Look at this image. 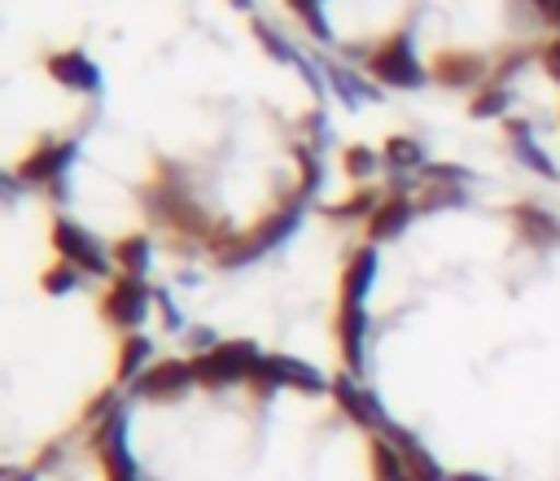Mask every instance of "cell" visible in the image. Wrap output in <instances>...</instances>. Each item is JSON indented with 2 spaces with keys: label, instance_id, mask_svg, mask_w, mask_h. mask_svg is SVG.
Segmentation results:
<instances>
[{
  "label": "cell",
  "instance_id": "8fae6325",
  "mask_svg": "<svg viewBox=\"0 0 560 481\" xmlns=\"http://www.w3.org/2000/svg\"><path fill=\"white\" fill-rule=\"evenodd\" d=\"M368 219H372V223H368V232H372L376 241H381V236H394V232H402V227H407V219H411V201L394 192V197H389V201H381Z\"/></svg>",
  "mask_w": 560,
  "mask_h": 481
},
{
  "label": "cell",
  "instance_id": "4316f807",
  "mask_svg": "<svg viewBox=\"0 0 560 481\" xmlns=\"http://www.w3.org/2000/svg\"><path fill=\"white\" fill-rule=\"evenodd\" d=\"M455 481H486V477H477V472H459Z\"/></svg>",
  "mask_w": 560,
  "mask_h": 481
},
{
  "label": "cell",
  "instance_id": "2e32d148",
  "mask_svg": "<svg viewBox=\"0 0 560 481\" xmlns=\"http://www.w3.org/2000/svg\"><path fill=\"white\" fill-rule=\"evenodd\" d=\"M337 402H341V411H350L354 420H376V407H372V398L363 394V389H350V385H337Z\"/></svg>",
  "mask_w": 560,
  "mask_h": 481
},
{
  "label": "cell",
  "instance_id": "ba28073f",
  "mask_svg": "<svg viewBox=\"0 0 560 481\" xmlns=\"http://www.w3.org/2000/svg\"><path fill=\"white\" fill-rule=\"evenodd\" d=\"M289 227H293V210H280V214H271V219H267V223H262V227H258L254 236L236 241V245H232V249H228L223 258H228V262H245V258H254L258 249L276 245V241H280V236L289 232Z\"/></svg>",
  "mask_w": 560,
  "mask_h": 481
},
{
  "label": "cell",
  "instance_id": "30bf717a",
  "mask_svg": "<svg viewBox=\"0 0 560 481\" xmlns=\"http://www.w3.org/2000/svg\"><path fill=\"white\" fill-rule=\"evenodd\" d=\"M48 70H52V79H61V83H70V87H96V66L83 57V52H52L48 57Z\"/></svg>",
  "mask_w": 560,
  "mask_h": 481
},
{
  "label": "cell",
  "instance_id": "7c38bea8",
  "mask_svg": "<svg viewBox=\"0 0 560 481\" xmlns=\"http://www.w3.org/2000/svg\"><path fill=\"white\" fill-rule=\"evenodd\" d=\"M486 74V61L472 52H442L438 57V79L442 83H472Z\"/></svg>",
  "mask_w": 560,
  "mask_h": 481
},
{
  "label": "cell",
  "instance_id": "277c9868",
  "mask_svg": "<svg viewBox=\"0 0 560 481\" xmlns=\"http://www.w3.org/2000/svg\"><path fill=\"white\" fill-rule=\"evenodd\" d=\"M188 380H197V376H192V363L166 359V363H153L149 372H140V376H136V394L166 402V398H179V394L188 389Z\"/></svg>",
  "mask_w": 560,
  "mask_h": 481
},
{
  "label": "cell",
  "instance_id": "52a82bcc",
  "mask_svg": "<svg viewBox=\"0 0 560 481\" xmlns=\"http://www.w3.org/2000/svg\"><path fill=\"white\" fill-rule=\"evenodd\" d=\"M96 450H101V464H105V481H140L127 450H122V433H118V420L114 424H101L96 433Z\"/></svg>",
  "mask_w": 560,
  "mask_h": 481
},
{
  "label": "cell",
  "instance_id": "6da1fadb",
  "mask_svg": "<svg viewBox=\"0 0 560 481\" xmlns=\"http://www.w3.org/2000/svg\"><path fill=\"white\" fill-rule=\"evenodd\" d=\"M254 363H258V354L249 341H223L192 359V376L201 385H232V380H249Z\"/></svg>",
  "mask_w": 560,
  "mask_h": 481
},
{
  "label": "cell",
  "instance_id": "e0dca14e",
  "mask_svg": "<svg viewBox=\"0 0 560 481\" xmlns=\"http://www.w3.org/2000/svg\"><path fill=\"white\" fill-rule=\"evenodd\" d=\"M407 481H442V468L424 455V450H407Z\"/></svg>",
  "mask_w": 560,
  "mask_h": 481
},
{
  "label": "cell",
  "instance_id": "5b68a950",
  "mask_svg": "<svg viewBox=\"0 0 560 481\" xmlns=\"http://www.w3.org/2000/svg\"><path fill=\"white\" fill-rule=\"evenodd\" d=\"M52 241H57V249H61V258H66V262H74V267H83V271H92V275H101V271H105V262H109V258L101 254V245H96L83 227L66 223V219L52 227Z\"/></svg>",
  "mask_w": 560,
  "mask_h": 481
},
{
  "label": "cell",
  "instance_id": "9c48e42d",
  "mask_svg": "<svg viewBox=\"0 0 560 481\" xmlns=\"http://www.w3.org/2000/svg\"><path fill=\"white\" fill-rule=\"evenodd\" d=\"M70 162V144H44V149H35L26 162H22V179L26 184H48V179H57L61 175V166Z\"/></svg>",
  "mask_w": 560,
  "mask_h": 481
},
{
  "label": "cell",
  "instance_id": "5bb4252c",
  "mask_svg": "<svg viewBox=\"0 0 560 481\" xmlns=\"http://www.w3.org/2000/svg\"><path fill=\"white\" fill-rule=\"evenodd\" d=\"M372 271H376V254H372V249H359V254L350 258V267H346V302H363Z\"/></svg>",
  "mask_w": 560,
  "mask_h": 481
},
{
  "label": "cell",
  "instance_id": "d6986e66",
  "mask_svg": "<svg viewBox=\"0 0 560 481\" xmlns=\"http://www.w3.org/2000/svg\"><path fill=\"white\" fill-rule=\"evenodd\" d=\"M385 157H389L394 166H416V162H420V149H416L411 140H402V136H398V140H389Z\"/></svg>",
  "mask_w": 560,
  "mask_h": 481
},
{
  "label": "cell",
  "instance_id": "7402d4cb",
  "mask_svg": "<svg viewBox=\"0 0 560 481\" xmlns=\"http://www.w3.org/2000/svg\"><path fill=\"white\" fill-rule=\"evenodd\" d=\"M372 166H376V157H372L368 149H350V153H346V171H350V175H368Z\"/></svg>",
  "mask_w": 560,
  "mask_h": 481
},
{
  "label": "cell",
  "instance_id": "9a60e30c",
  "mask_svg": "<svg viewBox=\"0 0 560 481\" xmlns=\"http://www.w3.org/2000/svg\"><path fill=\"white\" fill-rule=\"evenodd\" d=\"M372 459H376V481H407V459H402L394 446L376 442Z\"/></svg>",
  "mask_w": 560,
  "mask_h": 481
},
{
  "label": "cell",
  "instance_id": "8992f818",
  "mask_svg": "<svg viewBox=\"0 0 560 481\" xmlns=\"http://www.w3.org/2000/svg\"><path fill=\"white\" fill-rule=\"evenodd\" d=\"M144 306H149V293H144V284L140 280H118L109 293H105V315L114 319V324H140L144 319Z\"/></svg>",
  "mask_w": 560,
  "mask_h": 481
},
{
  "label": "cell",
  "instance_id": "cb8c5ba5",
  "mask_svg": "<svg viewBox=\"0 0 560 481\" xmlns=\"http://www.w3.org/2000/svg\"><path fill=\"white\" fill-rule=\"evenodd\" d=\"M289 9H298L311 26H319V13H315V9H319V0H289ZM319 31H324V26H319Z\"/></svg>",
  "mask_w": 560,
  "mask_h": 481
},
{
  "label": "cell",
  "instance_id": "603a6c76",
  "mask_svg": "<svg viewBox=\"0 0 560 481\" xmlns=\"http://www.w3.org/2000/svg\"><path fill=\"white\" fill-rule=\"evenodd\" d=\"M503 101H508V92H503V87H494V92H481L472 109H477V114H494V109H503Z\"/></svg>",
  "mask_w": 560,
  "mask_h": 481
},
{
  "label": "cell",
  "instance_id": "484cf974",
  "mask_svg": "<svg viewBox=\"0 0 560 481\" xmlns=\"http://www.w3.org/2000/svg\"><path fill=\"white\" fill-rule=\"evenodd\" d=\"M538 9L547 13V22H556V26H560V0H538Z\"/></svg>",
  "mask_w": 560,
  "mask_h": 481
},
{
  "label": "cell",
  "instance_id": "3957f363",
  "mask_svg": "<svg viewBox=\"0 0 560 481\" xmlns=\"http://www.w3.org/2000/svg\"><path fill=\"white\" fill-rule=\"evenodd\" d=\"M372 74L385 79V83H398V87L420 83V61H416L407 35H394V39H385V44L372 52Z\"/></svg>",
  "mask_w": 560,
  "mask_h": 481
},
{
  "label": "cell",
  "instance_id": "ffe728a7",
  "mask_svg": "<svg viewBox=\"0 0 560 481\" xmlns=\"http://www.w3.org/2000/svg\"><path fill=\"white\" fill-rule=\"evenodd\" d=\"M144 254H149V245H144L140 236H131V241L118 245V258H122L127 271H140V267H144Z\"/></svg>",
  "mask_w": 560,
  "mask_h": 481
},
{
  "label": "cell",
  "instance_id": "44dd1931",
  "mask_svg": "<svg viewBox=\"0 0 560 481\" xmlns=\"http://www.w3.org/2000/svg\"><path fill=\"white\" fill-rule=\"evenodd\" d=\"M74 280H79V275H74V262H66V258H61V267L44 271V284H48L52 293H61V289H74Z\"/></svg>",
  "mask_w": 560,
  "mask_h": 481
},
{
  "label": "cell",
  "instance_id": "4fadbf2b",
  "mask_svg": "<svg viewBox=\"0 0 560 481\" xmlns=\"http://www.w3.org/2000/svg\"><path fill=\"white\" fill-rule=\"evenodd\" d=\"M516 227H521V236L534 241V245H551V241L560 236V227H556L542 210H534V206H521V210H516Z\"/></svg>",
  "mask_w": 560,
  "mask_h": 481
},
{
  "label": "cell",
  "instance_id": "7a4b0ae2",
  "mask_svg": "<svg viewBox=\"0 0 560 481\" xmlns=\"http://www.w3.org/2000/svg\"><path fill=\"white\" fill-rule=\"evenodd\" d=\"M249 385H254L258 394H271L276 385L319 389V385H324V376H319L315 367L298 363V359H258V363H254V372H249Z\"/></svg>",
  "mask_w": 560,
  "mask_h": 481
},
{
  "label": "cell",
  "instance_id": "ac0fdd59",
  "mask_svg": "<svg viewBox=\"0 0 560 481\" xmlns=\"http://www.w3.org/2000/svg\"><path fill=\"white\" fill-rule=\"evenodd\" d=\"M144 359H149V341H144V337H131V341L122 345V363H118V372H122V376H131Z\"/></svg>",
  "mask_w": 560,
  "mask_h": 481
},
{
  "label": "cell",
  "instance_id": "d4e9b609",
  "mask_svg": "<svg viewBox=\"0 0 560 481\" xmlns=\"http://www.w3.org/2000/svg\"><path fill=\"white\" fill-rule=\"evenodd\" d=\"M542 61H547V70L560 79V39L556 44H547V52H542Z\"/></svg>",
  "mask_w": 560,
  "mask_h": 481
}]
</instances>
